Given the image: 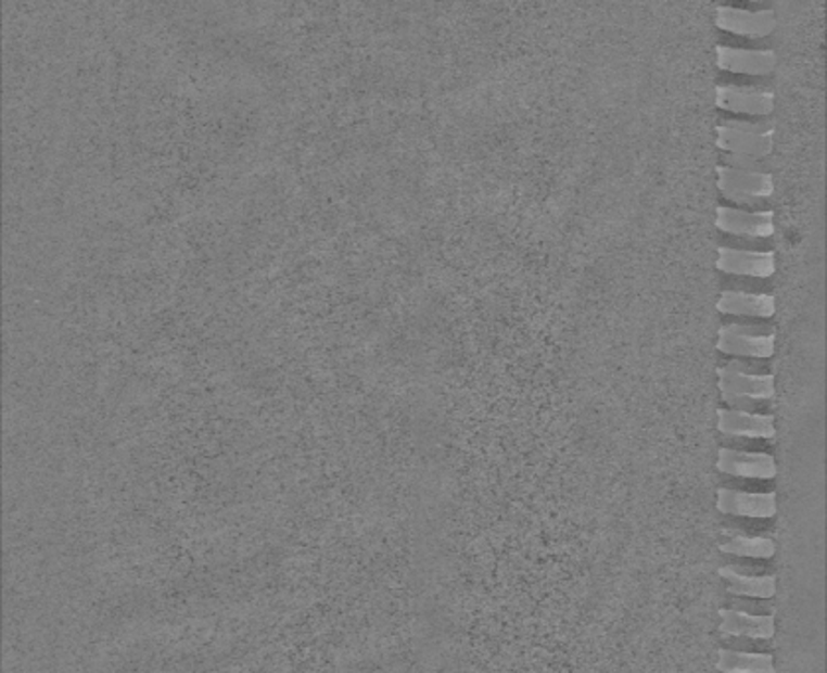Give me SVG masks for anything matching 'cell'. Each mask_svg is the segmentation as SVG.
<instances>
[{"instance_id": "cell-14", "label": "cell", "mask_w": 827, "mask_h": 673, "mask_svg": "<svg viewBox=\"0 0 827 673\" xmlns=\"http://www.w3.org/2000/svg\"><path fill=\"white\" fill-rule=\"evenodd\" d=\"M717 310L723 315L771 318L776 315V299L773 294L766 293L723 291L718 296Z\"/></svg>"}, {"instance_id": "cell-16", "label": "cell", "mask_w": 827, "mask_h": 673, "mask_svg": "<svg viewBox=\"0 0 827 673\" xmlns=\"http://www.w3.org/2000/svg\"><path fill=\"white\" fill-rule=\"evenodd\" d=\"M715 668L721 673H776L771 651H735L721 648L717 651Z\"/></svg>"}, {"instance_id": "cell-12", "label": "cell", "mask_w": 827, "mask_h": 673, "mask_svg": "<svg viewBox=\"0 0 827 673\" xmlns=\"http://www.w3.org/2000/svg\"><path fill=\"white\" fill-rule=\"evenodd\" d=\"M718 632L733 638L751 640H773L776 634V614H747L730 608H718Z\"/></svg>"}, {"instance_id": "cell-5", "label": "cell", "mask_w": 827, "mask_h": 673, "mask_svg": "<svg viewBox=\"0 0 827 673\" xmlns=\"http://www.w3.org/2000/svg\"><path fill=\"white\" fill-rule=\"evenodd\" d=\"M717 186L723 195L733 200H759L774 194V176L752 168L717 166Z\"/></svg>"}, {"instance_id": "cell-18", "label": "cell", "mask_w": 827, "mask_h": 673, "mask_svg": "<svg viewBox=\"0 0 827 673\" xmlns=\"http://www.w3.org/2000/svg\"><path fill=\"white\" fill-rule=\"evenodd\" d=\"M730 610L756 614V617H761V614H776V608H774L773 602L771 600H761V598L733 597Z\"/></svg>"}, {"instance_id": "cell-10", "label": "cell", "mask_w": 827, "mask_h": 673, "mask_svg": "<svg viewBox=\"0 0 827 673\" xmlns=\"http://www.w3.org/2000/svg\"><path fill=\"white\" fill-rule=\"evenodd\" d=\"M717 269L730 275H740V277L768 279L776 272V253L718 247Z\"/></svg>"}, {"instance_id": "cell-11", "label": "cell", "mask_w": 827, "mask_h": 673, "mask_svg": "<svg viewBox=\"0 0 827 673\" xmlns=\"http://www.w3.org/2000/svg\"><path fill=\"white\" fill-rule=\"evenodd\" d=\"M717 429L718 433L725 436H739V439L771 441L776 436L774 415L742 411V409H718Z\"/></svg>"}, {"instance_id": "cell-4", "label": "cell", "mask_w": 827, "mask_h": 673, "mask_svg": "<svg viewBox=\"0 0 827 673\" xmlns=\"http://www.w3.org/2000/svg\"><path fill=\"white\" fill-rule=\"evenodd\" d=\"M715 506L723 516L747 520H773L778 513L776 492L718 488Z\"/></svg>"}, {"instance_id": "cell-7", "label": "cell", "mask_w": 827, "mask_h": 673, "mask_svg": "<svg viewBox=\"0 0 827 673\" xmlns=\"http://www.w3.org/2000/svg\"><path fill=\"white\" fill-rule=\"evenodd\" d=\"M715 24L725 33L749 36V38H766L776 30L778 18H776V12L771 9L745 11L735 7H718L715 11Z\"/></svg>"}, {"instance_id": "cell-17", "label": "cell", "mask_w": 827, "mask_h": 673, "mask_svg": "<svg viewBox=\"0 0 827 673\" xmlns=\"http://www.w3.org/2000/svg\"><path fill=\"white\" fill-rule=\"evenodd\" d=\"M718 551L733 557L745 559H773L776 555V543L771 537H752V535H733L727 542L718 545Z\"/></svg>"}, {"instance_id": "cell-13", "label": "cell", "mask_w": 827, "mask_h": 673, "mask_svg": "<svg viewBox=\"0 0 827 673\" xmlns=\"http://www.w3.org/2000/svg\"><path fill=\"white\" fill-rule=\"evenodd\" d=\"M778 55L774 50H742L730 46H717V65L723 72L768 76L776 67Z\"/></svg>"}, {"instance_id": "cell-8", "label": "cell", "mask_w": 827, "mask_h": 673, "mask_svg": "<svg viewBox=\"0 0 827 673\" xmlns=\"http://www.w3.org/2000/svg\"><path fill=\"white\" fill-rule=\"evenodd\" d=\"M715 226L725 233L747 238H773L776 233L773 209L747 212L739 207L718 206Z\"/></svg>"}, {"instance_id": "cell-3", "label": "cell", "mask_w": 827, "mask_h": 673, "mask_svg": "<svg viewBox=\"0 0 827 673\" xmlns=\"http://www.w3.org/2000/svg\"><path fill=\"white\" fill-rule=\"evenodd\" d=\"M718 352L745 358H773L776 354V332L754 326H721L717 336Z\"/></svg>"}, {"instance_id": "cell-6", "label": "cell", "mask_w": 827, "mask_h": 673, "mask_svg": "<svg viewBox=\"0 0 827 673\" xmlns=\"http://www.w3.org/2000/svg\"><path fill=\"white\" fill-rule=\"evenodd\" d=\"M717 470L740 480H773L778 474L776 458L773 455L747 453L729 446L718 448Z\"/></svg>"}, {"instance_id": "cell-2", "label": "cell", "mask_w": 827, "mask_h": 673, "mask_svg": "<svg viewBox=\"0 0 827 673\" xmlns=\"http://www.w3.org/2000/svg\"><path fill=\"white\" fill-rule=\"evenodd\" d=\"M718 391L730 405L740 403L768 402L776 395V380L773 373H751L740 368L739 361L717 369Z\"/></svg>"}, {"instance_id": "cell-9", "label": "cell", "mask_w": 827, "mask_h": 673, "mask_svg": "<svg viewBox=\"0 0 827 673\" xmlns=\"http://www.w3.org/2000/svg\"><path fill=\"white\" fill-rule=\"evenodd\" d=\"M715 105L733 113L771 115L776 105V96L768 89H756V87L717 86L715 87Z\"/></svg>"}, {"instance_id": "cell-1", "label": "cell", "mask_w": 827, "mask_h": 673, "mask_svg": "<svg viewBox=\"0 0 827 673\" xmlns=\"http://www.w3.org/2000/svg\"><path fill=\"white\" fill-rule=\"evenodd\" d=\"M776 141V127L754 125V123H721L717 127V147L729 152L730 156L742 158H764L773 154Z\"/></svg>"}, {"instance_id": "cell-15", "label": "cell", "mask_w": 827, "mask_h": 673, "mask_svg": "<svg viewBox=\"0 0 827 673\" xmlns=\"http://www.w3.org/2000/svg\"><path fill=\"white\" fill-rule=\"evenodd\" d=\"M718 576L727 583L725 593L729 597L740 598H761V600H773L776 591H778V581L774 575L747 576L739 575L727 567L718 569Z\"/></svg>"}]
</instances>
